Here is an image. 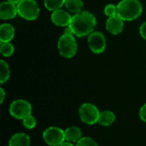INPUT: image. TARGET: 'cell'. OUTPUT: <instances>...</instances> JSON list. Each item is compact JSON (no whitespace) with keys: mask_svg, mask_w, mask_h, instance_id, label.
<instances>
[{"mask_svg":"<svg viewBox=\"0 0 146 146\" xmlns=\"http://www.w3.org/2000/svg\"><path fill=\"white\" fill-rule=\"evenodd\" d=\"M15 37V28L9 23H3L0 26V41L10 42Z\"/></svg>","mask_w":146,"mask_h":146,"instance_id":"obj_13","label":"cell"},{"mask_svg":"<svg viewBox=\"0 0 146 146\" xmlns=\"http://www.w3.org/2000/svg\"><path fill=\"white\" fill-rule=\"evenodd\" d=\"M66 0H44V7L50 11H55L62 9L63 5H65Z\"/></svg>","mask_w":146,"mask_h":146,"instance_id":"obj_17","label":"cell"},{"mask_svg":"<svg viewBox=\"0 0 146 146\" xmlns=\"http://www.w3.org/2000/svg\"><path fill=\"white\" fill-rule=\"evenodd\" d=\"M139 33L141 35V37L145 39L146 40V21L142 23V25L140 26V28H139Z\"/></svg>","mask_w":146,"mask_h":146,"instance_id":"obj_24","label":"cell"},{"mask_svg":"<svg viewBox=\"0 0 146 146\" xmlns=\"http://www.w3.org/2000/svg\"><path fill=\"white\" fill-rule=\"evenodd\" d=\"M18 15L17 4L10 3L9 1L2 2L0 4V18L7 21L14 19Z\"/></svg>","mask_w":146,"mask_h":146,"instance_id":"obj_10","label":"cell"},{"mask_svg":"<svg viewBox=\"0 0 146 146\" xmlns=\"http://www.w3.org/2000/svg\"><path fill=\"white\" fill-rule=\"evenodd\" d=\"M104 14L108 17L117 15V6L113 3H109L104 8Z\"/></svg>","mask_w":146,"mask_h":146,"instance_id":"obj_22","label":"cell"},{"mask_svg":"<svg viewBox=\"0 0 146 146\" xmlns=\"http://www.w3.org/2000/svg\"><path fill=\"white\" fill-rule=\"evenodd\" d=\"M75 146H98V143L90 137H82Z\"/></svg>","mask_w":146,"mask_h":146,"instance_id":"obj_21","label":"cell"},{"mask_svg":"<svg viewBox=\"0 0 146 146\" xmlns=\"http://www.w3.org/2000/svg\"><path fill=\"white\" fill-rule=\"evenodd\" d=\"M97 20L93 14L88 11H80L72 16L69 27L77 37H85L94 32Z\"/></svg>","mask_w":146,"mask_h":146,"instance_id":"obj_1","label":"cell"},{"mask_svg":"<svg viewBox=\"0 0 146 146\" xmlns=\"http://www.w3.org/2000/svg\"><path fill=\"white\" fill-rule=\"evenodd\" d=\"M79 115L80 120L84 123L87 125H93L98 121L100 112L96 105L91 103H85L80 107Z\"/></svg>","mask_w":146,"mask_h":146,"instance_id":"obj_5","label":"cell"},{"mask_svg":"<svg viewBox=\"0 0 146 146\" xmlns=\"http://www.w3.org/2000/svg\"><path fill=\"white\" fill-rule=\"evenodd\" d=\"M105 27L110 33L113 35H117L123 31L124 21L118 15L109 17L108 20L106 21Z\"/></svg>","mask_w":146,"mask_h":146,"instance_id":"obj_11","label":"cell"},{"mask_svg":"<svg viewBox=\"0 0 146 146\" xmlns=\"http://www.w3.org/2000/svg\"><path fill=\"white\" fill-rule=\"evenodd\" d=\"M65 138L68 142L77 143L82 138L81 130L75 126L69 127L65 130Z\"/></svg>","mask_w":146,"mask_h":146,"instance_id":"obj_14","label":"cell"},{"mask_svg":"<svg viewBox=\"0 0 146 146\" xmlns=\"http://www.w3.org/2000/svg\"><path fill=\"white\" fill-rule=\"evenodd\" d=\"M15 47L10 42H1L0 53L4 57H9L14 54Z\"/></svg>","mask_w":146,"mask_h":146,"instance_id":"obj_19","label":"cell"},{"mask_svg":"<svg viewBox=\"0 0 146 146\" xmlns=\"http://www.w3.org/2000/svg\"><path fill=\"white\" fill-rule=\"evenodd\" d=\"M9 114L15 119L23 120L29 115H32L31 104L24 99H16L9 105Z\"/></svg>","mask_w":146,"mask_h":146,"instance_id":"obj_6","label":"cell"},{"mask_svg":"<svg viewBox=\"0 0 146 146\" xmlns=\"http://www.w3.org/2000/svg\"><path fill=\"white\" fill-rule=\"evenodd\" d=\"M30 137L24 133L14 134L9 141V146H30Z\"/></svg>","mask_w":146,"mask_h":146,"instance_id":"obj_12","label":"cell"},{"mask_svg":"<svg viewBox=\"0 0 146 146\" xmlns=\"http://www.w3.org/2000/svg\"><path fill=\"white\" fill-rule=\"evenodd\" d=\"M17 9L18 15L27 21H35L39 15V7L35 0H21Z\"/></svg>","mask_w":146,"mask_h":146,"instance_id":"obj_4","label":"cell"},{"mask_svg":"<svg viewBox=\"0 0 146 146\" xmlns=\"http://www.w3.org/2000/svg\"><path fill=\"white\" fill-rule=\"evenodd\" d=\"M83 2L82 0H66L65 6L69 12L72 13H79L82 10L83 8Z\"/></svg>","mask_w":146,"mask_h":146,"instance_id":"obj_16","label":"cell"},{"mask_svg":"<svg viewBox=\"0 0 146 146\" xmlns=\"http://www.w3.org/2000/svg\"><path fill=\"white\" fill-rule=\"evenodd\" d=\"M22 122H23V126L26 128H27V129H33V128H34L35 126H36V124H37V121H36L35 117L33 116L32 115H29L27 117H25L22 120Z\"/></svg>","mask_w":146,"mask_h":146,"instance_id":"obj_20","label":"cell"},{"mask_svg":"<svg viewBox=\"0 0 146 146\" xmlns=\"http://www.w3.org/2000/svg\"><path fill=\"white\" fill-rule=\"evenodd\" d=\"M4 98H5V92L3 90V88H0V103L3 104L4 101Z\"/></svg>","mask_w":146,"mask_h":146,"instance_id":"obj_25","label":"cell"},{"mask_svg":"<svg viewBox=\"0 0 146 146\" xmlns=\"http://www.w3.org/2000/svg\"><path fill=\"white\" fill-rule=\"evenodd\" d=\"M87 41L91 50L95 54L103 53L106 48L105 36L99 31H94L88 35Z\"/></svg>","mask_w":146,"mask_h":146,"instance_id":"obj_8","label":"cell"},{"mask_svg":"<svg viewBox=\"0 0 146 146\" xmlns=\"http://www.w3.org/2000/svg\"><path fill=\"white\" fill-rule=\"evenodd\" d=\"M57 49L60 55L65 58H72L77 53L78 44L74 35L62 34L57 42Z\"/></svg>","mask_w":146,"mask_h":146,"instance_id":"obj_3","label":"cell"},{"mask_svg":"<svg viewBox=\"0 0 146 146\" xmlns=\"http://www.w3.org/2000/svg\"><path fill=\"white\" fill-rule=\"evenodd\" d=\"M7 1L10 2V3H15V4H18L21 0H7Z\"/></svg>","mask_w":146,"mask_h":146,"instance_id":"obj_27","label":"cell"},{"mask_svg":"<svg viewBox=\"0 0 146 146\" xmlns=\"http://www.w3.org/2000/svg\"><path fill=\"white\" fill-rule=\"evenodd\" d=\"M44 142L50 146H59L66 140L65 131L57 127H50L43 133Z\"/></svg>","mask_w":146,"mask_h":146,"instance_id":"obj_7","label":"cell"},{"mask_svg":"<svg viewBox=\"0 0 146 146\" xmlns=\"http://www.w3.org/2000/svg\"><path fill=\"white\" fill-rule=\"evenodd\" d=\"M117 6V15L124 21H132L140 16L143 11L139 0H121Z\"/></svg>","mask_w":146,"mask_h":146,"instance_id":"obj_2","label":"cell"},{"mask_svg":"<svg viewBox=\"0 0 146 146\" xmlns=\"http://www.w3.org/2000/svg\"><path fill=\"white\" fill-rule=\"evenodd\" d=\"M71 19L72 15H70V14L68 11L63 10L62 9L53 11L50 15V20L52 23L57 27H68Z\"/></svg>","mask_w":146,"mask_h":146,"instance_id":"obj_9","label":"cell"},{"mask_svg":"<svg viewBox=\"0 0 146 146\" xmlns=\"http://www.w3.org/2000/svg\"><path fill=\"white\" fill-rule=\"evenodd\" d=\"M139 117L140 119L146 122V104H144L141 108H140V110H139Z\"/></svg>","mask_w":146,"mask_h":146,"instance_id":"obj_23","label":"cell"},{"mask_svg":"<svg viewBox=\"0 0 146 146\" xmlns=\"http://www.w3.org/2000/svg\"><path fill=\"white\" fill-rule=\"evenodd\" d=\"M115 114L110 110H104L103 112H100L98 122L102 126L108 127L112 125L115 122Z\"/></svg>","mask_w":146,"mask_h":146,"instance_id":"obj_15","label":"cell"},{"mask_svg":"<svg viewBox=\"0 0 146 146\" xmlns=\"http://www.w3.org/2000/svg\"><path fill=\"white\" fill-rule=\"evenodd\" d=\"M9 75L10 72L8 63L3 60H0V83H5L9 80Z\"/></svg>","mask_w":146,"mask_h":146,"instance_id":"obj_18","label":"cell"},{"mask_svg":"<svg viewBox=\"0 0 146 146\" xmlns=\"http://www.w3.org/2000/svg\"><path fill=\"white\" fill-rule=\"evenodd\" d=\"M59 146H74L73 145V143H70V142H64L62 143V145H60Z\"/></svg>","mask_w":146,"mask_h":146,"instance_id":"obj_26","label":"cell"}]
</instances>
